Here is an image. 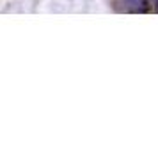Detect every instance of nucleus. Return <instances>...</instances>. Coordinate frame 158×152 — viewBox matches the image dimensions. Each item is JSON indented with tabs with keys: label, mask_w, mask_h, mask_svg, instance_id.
I'll list each match as a JSON object with an SVG mask.
<instances>
[{
	"label": "nucleus",
	"mask_w": 158,
	"mask_h": 152,
	"mask_svg": "<svg viewBox=\"0 0 158 152\" xmlns=\"http://www.w3.org/2000/svg\"><path fill=\"white\" fill-rule=\"evenodd\" d=\"M148 9L146 11H153V13H158V0H144Z\"/></svg>",
	"instance_id": "f257e3e1"
}]
</instances>
